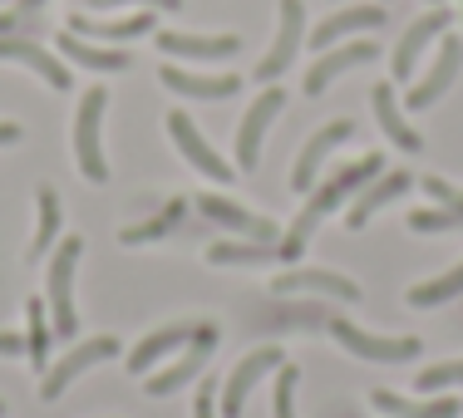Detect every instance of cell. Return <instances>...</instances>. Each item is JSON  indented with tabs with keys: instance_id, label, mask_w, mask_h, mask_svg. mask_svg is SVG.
I'll use <instances>...</instances> for the list:
<instances>
[{
	"instance_id": "1",
	"label": "cell",
	"mask_w": 463,
	"mask_h": 418,
	"mask_svg": "<svg viewBox=\"0 0 463 418\" xmlns=\"http://www.w3.org/2000/svg\"><path fill=\"white\" fill-rule=\"evenodd\" d=\"M380 172H384V158H380V153H365V158H355V163H345V168H335L326 182H316L311 192H306V207L296 212V222L281 232L277 256L286 261V266H301V256H306V246H311L316 227H321L330 212H340L345 202H355V197L365 192V187L380 178Z\"/></svg>"
},
{
	"instance_id": "2",
	"label": "cell",
	"mask_w": 463,
	"mask_h": 418,
	"mask_svg": "<svg viewBox=\"0 0 463 418\" xmlns=\"http://www.w3.org/2000/svg\"><path fill=\"white\" fill-rule=\"evenodd\" d=\"M84 256V237H64L60 246L50 251V271H45V285H50V330L54 339H74L80 330V311H74V266Z\"/></svg>"
},
{
	"instance_id": "3",
	"label": "cell",
	"mask_w": 463,
	"mask_h": 418,
	"mask_svg": "<svg viewBox=\"0 0 463 418\" xmlns=\"http://www.w3.org/2000/svg\"><path fill=\"white\" fill-rule=\"evenodd\" d=\"M104 108H109V89H84L80 98V108H74V128H70V138H74V168L84 172L94 187H104L109 182V158H104Z\"/></svg>"
},
{
	"instance_id": "4",
	"label": "cell",
	"mask_w": 463,
	"mask_h": 418,
	"mask_svg": "<svg viewBox=\"0 0 463 418\" xmlns=\"http://www.w3.org/2000/svg\"><path fill=\"white\" fill-rule=\"evenodd\" d=\"M330 339H335L340 349H350L355 359H365V365H410L419 359V339L414 335H370V330L350 325L345 315H330Z\"/></svg>"
},
{
	"instance_id": "5",
	"label": "cell",
	"mask_w": 463,
	"mask_h": 418,
	"mask_svg": "<svg viewBox=\"0 0 463 418\" xmlns=\"http://www.w3.org/2000/svg\"><path fill=\"white\" fill-rule=\"evenodd\" d=\"M286 365V355H281V345H261V349H251L241 365H232L227 374V384L217 389V413L222 418H241L247 413V399H251V389H257L267 374H277Z\"/></svg>"
},
{
	"instance_id": "6",
	"label": "cell",
	"mask_w": 463,
	"mask_h": 418,
	"mask_svg": "<svg viewBox=\"0 0 463 418\" xmlns=\"http://www.w3.org/2000/svg\"><path fill=\"white\" fill-rule=\"evenodd\" d=\"M109 359H118V339H114V335H90V339H80L70 355L54 359V365L45 369V379H40V399L54 404L74 379H80V374H90L94 365H109Z\"/></svg>"
},
{
	"instance_id": "7",
	"label": "cell",
	"mask_w": 463,
	"mask_h": 418,
	"mask_svg": "<svg viewBox=\"0 0 463 418\" xmlns=\"http://www.w3.org/2000/svg\"><path fill=\"white\" fill-rule=\"evenodd\" d=\"M306 45V5L301 0H281V20H277V40H271V50L261 54V64L251 74H257V84H277L286 70L296 64V54Z\"/></svg>"
},
{
	"instance_id": "8",
	"label": "cell",
	"mask_w": 463,
	"mask_h": 418,
	"mask_svg": "<svg viewBox=\"0 0 463 418\" xmlns=\"http://www.w3.org/2000/svg\"><path fill=\"white\" fill-rule=\"evenodd\" d=\"M213 325V320H173V325H163V330H153V335H143L134 349H128V374H138V379H148L153 365H163L168 355H183L187 345H193L203 330Z\"/></svg>"
},
{
	"instance_id": "9",
	"label": "cell",
	"mask_w": 463,
	"mask_h": 418,
	"mask_svg": "<svg viewBox=\"0 0 463 418\" xmlns=\"http://www.w3.org/2000/svg\"><path fill=\"white\" fill-rule=\"evenodd\" d=\"M193 207H197V217H203V222H213V227H227L232 237H247V241H281L277 222H267V217L247 212V207H241V202H232V197L197 192V197H193Z\"/></svg>"
},
{
	"instance_id": "10",
	"label": "cell",
	"mask_w": 463,
	"mask_h": 418,
	"mask_svg": "<svg viewBox=\"0 0 463 418\" xmlns=\"http://www.w3.org/2000/svg\"><path fill=\"white\" fill-rule=\"evenodd\" d=\"M449 25H454V10H444V5H434L429 15H419L410 30L400 35V45H394V60H390V74L394 79H414V70H419V60H424V50L434 45V40H444L449 35Z\"/></svg>"
},
{
	"instance_id": "11",
	"label": "cell",
	"mask_w": 463,
	"mask_h": 418,
	"mask_svg": "<svg viewBox=\"0 0 463 418\" xmlns=\"http://www.w3.org/2000/svg\"><path fill=\"white\" fill-rule=\"evenodd\" d=\"M281 108H286V94L277 89V84H267V89L251 98L247 118H241V128H237V168L241 172H251L261 163V143H267V128L277 124Z\"/></svg>"
},
{
	"instance_id": "12",
	"label": "cell",
	"mask_w": 463,
	"mask_h": 418,
	"mask_svg": "<svg viewBox=\"0 0 463 418\" xmlns=\"http://www.w3.org/2000/svg\"><path fill=\"white\" fill-rule=\"evenodd\" d=\"M0 60H5V64H20V70H30V74H40V79H45L50 89H60V94L74 89L70 64H64L60 54H50L35 35H0Z\"/></svg>"
},
{
	"instance_id": "13",
	"label": "cell",
	"mask_w": 463,
	"mask_h": 418,
	"mask_svg": "<svg viewBox=\"0 0 463 418\" xmlns=\"http://www.w3.org/2000/svg\"><path fill=\"white\" fill-rule=\"evenodd\" d=\"M350 138H355V124H350V118H330L326 128H316V134L306 138V148L296 153V168H291V187H296V192H301V197L311 192L316 178H321V168H326V158L340 148V143H350Z\"/></svg>"
},
{
	"instance_id": "14",
	"label": "cell",
	"mask_w": 463,
	"mask_h": 418,
	"mask_svg": "<svg viewBox=\"0 0 463 418\" xmlns=\"http://www.w3.org/2000/svg\"><path fill=\"white\" fill-rule=\"evenodd\" d=\"M168 138L178 143V153H183L187 163H193L197 172H203V178H213V182H232V172H237V168H232L222 153H217L213 143L203 138V128H197L193 118L183 114V108H173V114H168Z\"/></svg>"
},
{
	"instance_id": "15",
	"label": "cell",
	"mask_w": 463,
	"mask_h": 418,
	"mask_svg": "<svg viewBox=\"0 0 463 418\" xmlns=\"http://www.w3.org/2000/svg\"><path fill=\"white\" fill-rule=\"evenodd\" d=\"M213 349H217V325H207L168 369H158V374H148V379H143V384H148V399H173L178 389H187V384L203 374V365H207V355H213Z\"/></svg>"
},
{
	"instance_id": "16",
	"label": "cell",
	"mask_w": 463,
	"mask_h": 418,
	"mask_svg": "<svg viewBox=\"0 0 463 418\" xmlns=\"http://www.w3.org/2000/svg\"><path fill=\"white\" fill-rule=\"evenodd\" d=\"M330 295V301H345V305H360L365 291H360L350 276L340 271H311V266H286L277 281H271V295Z\"/></svg>"
},
{
	"instance_id": "17",
	"label": "cell",
	"mask_w": 463,
	"mask_h": 418,
	"mask_svg": "<svg viewBox=\"0 0 463 418\" xmlns=\"http://www.w3.org/2000/svg\"><path fill=\"white\" fill-rule=\"evenodd\" d=\"M374 60H380V45H374V40H350V45H340V50L330 45V50H321V60L306 70V94L321 98L340 74H350L355 64H374Z\"/></svg>"
},
{
	"instance_id": "18",
	"label": "cell",
	"mask_w": 463,
	"mask_h": 418,
	"mask_svg": "<svg viewBox=\"0 0 463 418\" xmlns=\"http://www.w3.org/2000/svg\"><path fill=\"white\" fill-rule=\"evenodd\" d=\"M458 70H463V40H458V35H444V40H439L434 64H429V74L414 84L410 94H404V104H410V108H429V104H439V98L449 94V84L458 79Z\"/></svg>"
},
{
	"instance_id": "19",
	"label": "cell",
	"mask_w": 463,
	"mask_h": 418,
	"mask_svg": "<svg viewBox=\"0 0 463 418\" xmlns=\"http://www.w3.org/2000/svg\"><path fill=\"white\" fill-rule=\"evenodd\" d=\"M384 20H390V10H384L380 0H370V5H350V10H335V15H326L321 25L311 30V50L321 54V50L335 45V40H350V35H360V30H380Z\"/></svg>"
},
{
	"instance_id": "20",
	"label": "cell",
	"mask_w": 463,
	"mask_h": 418,
	"mask_svg": "<svg viewBox=\"0 0 463 418\" xmlns=\"http://www.w3.org/2000/svg\"><path fill=\"white\" fill-rule=\"evenodd\" d=\"M158 79H163V89L197 98V104H217V98H232L241 89L237 74H193V70H183V64H163Z\"/></svg>"
},
{
	"instance_id": "21",
	"label": "cell",
	"mask_w": 463,
	"mask_h": 418,
	"mask_svg": "<svg viewBox=\"0 0 463 418\" xmlns=\"http://www.w3.org/2000/svg\"><path fill=\"white\" fill-rule=\"evenodd\" d=\"M414 187V172H404V168H390V172H380L365 192L355 197V207H345V227L350 232H360V227H370V217L380 212V207H390V202H400L404 192Z\"/></svg>"
},
{
	"instance_id": "22",
	"label": "cell",
	"mask_w": 463,
	"mask_h": 418,
	"mask_svg": "<svg viewBox=\"0 0 463 418\" xmlns=\"http://www.w3.org/2000/svg\"><path fill=\"white\" fill-rule=\"evenodd\" d=\"M153 15L158 10H134V15H124V20H94V15H80V10H70V35H80V40H109V45H124V40H138V35H148L153 30Z\"/></svg>"
},
{
	"instance_id": "23",
	"label": "cell",
	"mask_w": 463,
	"mask_h": 418,
	"mask_svg": "<svg viewBox=\"0 0 463 418\" xmlns=\"http://www.w3.org/2000/svg\"><path fill=\"white\" fill-rule=\"evenodd\" d=\"M158 50L173 54V60H203V64H217V60H232L241 50L237 35H187V30H158Z\"/></svg>"
},
{
	"instance_id": "24",
	"label": "cell",
	"mask_w": 463,
	"mask_h": 418,
	"mask_svg": "<svg viewBox=\"0 0 463 418\" xmlns=\"http://www.w3.org/2000/svg\"><path fill=\"white\" fill-rule=\"evenodd\" d=\"M370 104H374V124L384 128V138H390L394 148H400V153H424V134L404 118V108H400V98H394L390 79L370 89Z\"/></svg>"
},
{
	"instance_id": "25",
	"label": "cell",
	"mask_w": 463,
	"mask_h": 418,
	"mask_svg": "<svg viewBox=\"0 0 463 418\" xmlns=\"http://www.w3.org/2000/svg\"><path fill=\"white\" fill-rule=\"evenodd\" d=\"M54 45H60L64 64H80V70H94V74H124L128 64H134V54H128V50H104V45H94V40L70 35V30H60Z\"/></svg>"
},
{
	"instance_id": "26",
	"label": "cell",
	"mask_w": 463,
	"mask_h": 418,
	"mask_svg": "<svg viewBox=\"0 0 463 418\" xmlns=\"http://www.w3.org/2000/svg\"><path fill=\"white\" fill-rule=\"evenodd\" d=\"M187 212H193V202H187V197H173L158 217H148V222H138V227H124L118 241H124V246H143V241L183 237V232H193V227H197V222H187Z\"/></svg>"
},
{
	"instance_id": "27",
	"label": "cell",
	"mask_w": 463,
	"mask_h": 418,
	"mask_svg": "<svg viewBox=\"0 0 463 418\" xmlns=\"http://www.w3.org/2000/svg\"><path fill=\"white\" fill-rule=\"evenodd\" d=\"M370 404L384 418H458V399H404L394 389H370Z\"/></svg>"
},
{
	"instance_id": "28",
	"label": "cell",
	"mask_w": 463,
	"mask_h": 418,
	"mask_svg": "<svg viewBox=\"0 0 463 418\" xmlns=\"http://www.w3.org/2000/svg\"><path fill=\"white\" fill-rule=\"evenodd\" d=\"M60 192L54 187H40L35 192V237H30V246H25V261L35 266V261H45L50 251H54V241H60Z\"/></svg>"
},
{
	"instance_id": "29",
	"label": "cell",
	"mask_w": 463,
	"mask_h": 418,
	"mask_svg": "<svg viewBox=\"0 0 463 418\" xmlns=\"http://www.w3.org/2000/svg\"><path fill=\"white\" fill-rule=\"evenodd\" d=\"M277 256V241H247V237H227L207 246V266H271Z\"/></svg>"
},
{
	"instance_id": "30",
	"label": "cell",
	"mask_w": 463,
	"mask_h": 418,
	"mask_svg": "<svg viewBox=\"0 0 463 418\" xmlns=\"http://www.w3.org/2000/svg\"><path fill=\"white\" fill-rule=\"evenodd\" d=\"M25 355H30V365L35 369H50V339H54V330H50V315H45V301L40 295H30L25 301Z\"/></svg>"
},
{
	"instance_id": "31",
	"label": "cell",
	"mask_w": 463,
	"mask_h": 418,
	"mask_svg": "<svg viewBox=\"0 0 463 418\" xmlns=\"http://www.w3.org/2000/svg\"><path fill=\"white\" fill-rule=\"evenodd\" d=\"M404 301H410L414 311H424V305H444V301H463V261H458V266H449L444 276H434L424 285H410Z\"/></svg>"
},
{
	"instance_id": "32",
	"label": "cell",
	"mask_w": 463,
	"mask_h": 418,
	"mask_svg": "<svg viewBox=\"0 0 463 418\" xmlns=\"http://www.w3.org/2000/svg\"><path fill=\"white\" fill-rule=\"evenodd\" d=\"M45 0H10V10H0V35H35Z\"/></svg>"
},
{
	"instance_id": "33",
	"label": "cell",
	"mask_w": 463,
	"mask_h": 418,
	"mask_svg": "<svg viewBox=\"0 0 463 418\" xmlns=\"http://www.w3.org/2000/svg\"><path fill=\"white\" fill-rule=\"evenodd\" d=\"M463 384V359H444V365H424L414 374V389L419 394H439V389H454Z\"/></svg>"
},
{
	"instance_id": "34",
	"label": "cell",
	"mask_w": 463,
	"mask_h": 418,
	"mask_svg": "<svg viewBox=\"0 0 463 418\" xmlns=\"http://www.w3.org/2000/svg\"><path fill=\"white\" fill-rule=\"evenodd\" d=\"M463 217L449 212V207H414L410 212V232H424V237H439V232H458Z\"/></svg>"
},
{
	"instance_id": "35",
	"label": "cell",
	"mask_w": 463,
	"mask_h": 418,
	"mask_svg": "<svg viewBox=\"0 0 463 418\" xmlns=\"http://www.w3.org/2000/svg\"><path fill=\"white\" fill-rule=\"evenodd\" d=\"M326 325H330V311L316 305V295L306 305H286L277 315V330H326Z\"/></svg>"
},
{
	"instance_id": "36",
	"label": "cell",
	"mask_w": 463,
	"mask_h": 418,
	"mask_svg": "<svg viewBox=\"0 0 463 418\" xmlns=\"http://www.w3.org/2000/svg\"><path fill=\"white\" fill-rule=\"evenodd\" d=\"M296 384H301L296 365H281L277 369V394H271V418H296Z\"/></svg>"
},
{
	"instance_id": "37",
	"label": "cell",
	"mask_w": 463,
	"mask_h": 418,
	"mask_svg": "<svg viewBox=\"0 0 463 418\" xmlns=\"http://www.w3.org/2000/svg\"><path fill=\"white\" fill-rule=\"evenodd\" d=\"M419 187H424V192L434 197L439 207H449V212H458V217H463V187H454V182H444V178H424V182H419Z\"/></svg>"
},
{
	"instance_id": "38",
	"label": "cell",
	"mask_w": 463,
	"mask_h": 418,
	"mask_svg": "<svg viewBox=\"0 0 463 418\" xmlns=\"http://www.w3.org/2000/svg\"><path fill=\"white\" fill-rule=\"evenodd\" d=\"M94 10H118V5H143V10H183V0H84Z\"/></svg>"
},
{
	"instance_id": "39",
	"label": "cell",
	"mask_w": 463,
	"mask_h": 418,
	"mask_svg": "<svg viewBox=\"0 0 463 418\" xmlns=\"http://www.w3.org/2000/svg\"><path fill=\"white\" fill-rule=\"evenodd\" d=\"M193 418H222L217 413V384L207 379L203 389H197V399H193Z\"/></svg>"
},
{
	"instance_id": "40",
	"label": "cell",
	"mask_w": 463,
	"mask_h": 418,
	"mask_svg": "<svg viewBox=\"0 0 463 418\" xmlns=\"http://www.w3.org/2000/svg\"><path fill=\"white\" fill-rule=\"evenodd\" d=\"M0 355H25V335H15V330H0Z\"/></svg>"
},
{
	"instance_id": "41",
	"label": "cell",
	"mask_w": 463,
	"mask_h": 418,
	"mask_svg": "<svg viewBox=\"0 0 463 418\" xmlns=\"http://www.w3.org/2000/svg\"><path fill=\"white\" fill-rule=\"evenodd\" d=\"M10 143H20V124H10V118H0V148H10Z\"/></svg>"
},
{
	"instance_id": "42",
	"label": "cell",
	"mask_w": 463,
	"mask_h": 418,
	"mask_svg": "<svg viewBox=\"0 0 463 418\" xmlns=\"http://www.w3.org/2000/svg\"><path fill=\"white\" fill-rule=\"evenodd\" d=\"M0 413H5V404H0Z\"/></svg>"
},
{
	"instance_id": "43",
	"label": "cell",
	"mask_w": 463,
	"mask_h": 418,
	"mask_svg": "<svg viewBox=\"0 0 463 418\" xmlns=\"http://www.w3.org/2000/svg\"><path fill=\"white\" fill-rule=\"evenodd\" d=\"M380 5H390V0H380Z\"/></svg>"
},
{
	"instance_id": "44",
	"label": "cell",
	"mask_w": 463,
	"mask_h": 418,
	"mask_svg": "<svg viewBox=\"0 0 463 418\" xmlns=\"http://www.w3.org/2000/svg\"><path fill=\"white\" fill-rule=\"evenodd\" d=\"M0 5H5V0H0Z\"/></svg>"
},
{
	"instance_id": "45",
	"label": "cell",
	"mask_w": 463,
	"mask_h": 418,
	"mask_svg": "<svg viewBox=\"0 0 463 418\" xmlns=\"http://www.w3.org/2000/svg\"><path fill=\"white\" fill-rule=\"evenodd\" d=\"M434 5H439V0H434Z\"/></svg>"
}]
</instances>
